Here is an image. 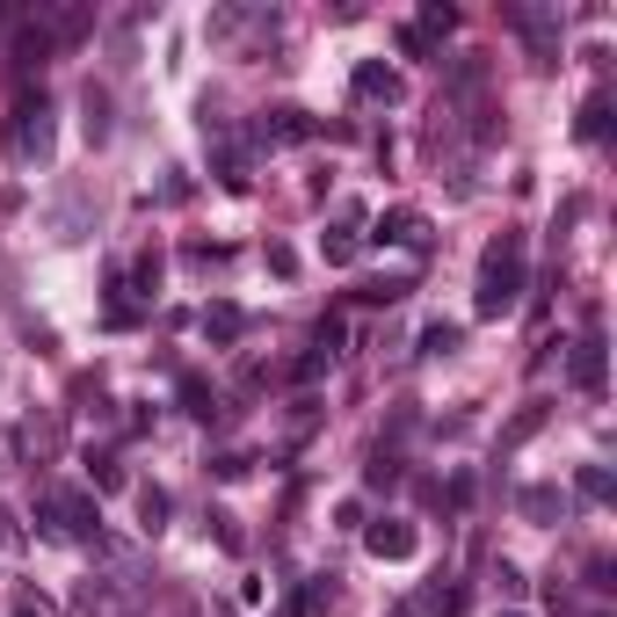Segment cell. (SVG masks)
Listing matches in <instances>:
<instances>
[{"instance_id":"cell-1","label":"cell","mask_w":617,"mask_h":617,"mask_svg":"<svg viewBox=\"0 0 617 617\" xmlns=\"http://www.w3.org/2000/svg\"><path fill=\"white\" fill-rule=\"evenodd\" d=\"M516 298H524V232H501V240H487V255H479L472 312L479 320H501V312H516Z\"/></svg>"},{"instance_id":"cell-2","label":"cell","mask_w":617,"mask_h":617,"mask_svg":"<svg viewBox=\"0 0 617 617\" xmlns=\"http://www.w3.org/2000/svg\"><path fill=\"white\" fill-rule=\"evenodd\" d=\"M51 146H59V139H51V102H44V94H22L16 117H8V153H16L22 168H44Z\"/></svg>"},{"instance_id":"cell-3","label":"cell","mask_w":617,"mask_h":617,"mask_svg":"<svg viewBox=\"0 0 617 617\" xmlns=\"http://www.w3.org/2000/svg\"><path fill=\"white\" fill-rule=\"evenodd\" d=\"M370 240H378V247H415V255H421V247H429V218H421V211H386Z\"/></svg>"},{"instance_id":"cell-4","label":"cell","mask_w":617,"mask_h":617,"mask_svg":"<svg viewBox=\"0 0 617 617\" xmlns=\"http://www.w3.org/2000/svg\"><path fill=\"white\" fill-rule=\"evenodd\" d=\"M364 545H370L378 559H407V553H415V524H400V516H378V524L364 530Z\"/></svg>"},{"instance_id":"cell-5","label":"cell","mask_w":617,"mask_h":617,"mask_svg":"<svg viewBox=\"0 0 617 617\" xmlns=\"http://www.w3.org/2000/svg\"><path fill=\"white\" fill-rule=\"evenodd\" d=\"M567 378H574L581 392H603V335H596V327H588V335H581V349L567 356Z\"/></svg>"},{"instance_id":"cell-6","label":"cell","mask_w":617,"mask_h":617,"mask_svg":"<svg viewBox=\"0 0 617 617\" xmlns=\"http://www.w3.org/2000/svg\"><path fill=\"white\" fill-rule=\"evenodd\" d=\"M320 123L306 117V109H269L262 117V146H298V139H312Z\"/></svg>"},{"instance_id":"cell-7","label":"cell","mask_w":617,"mask_h":617,"mask_svg":"<svg viewBox=\"0 0 617 617\" xmlns=\"http://www.w3.org/2000/svg\"><path fill=\"white\" fill-rule=\"evenodd\" d=\"M356 94H364V102H400V73L378 66V59H364L356 66Z\"/></svg>"},{"instance_id":"cell-8","label":"cell","mask_w":617,"mask_h":617,"mask_svg":"<svg viewBox=\"0 0 617 617\" xmlns=\"http://www.w3.org/2000/svg\"><path fill=\"white\" fill-rule=\"evenodd\" d=\"M203 335H211L218 349H226V341H240V335H247V312H240V306H203Z\"/></svg>"},{"instance_id":"cell-9","label":"cell","mask_w":617,"mask_h":617,"mask_svg":"<svg viewBox=\"0 0 617 617\" xmlns=\"http://www.w3.org/2000/svg\"><path fill=\"white\" fill-rule=\"evenodd\" d=\"M545 415H553V407H545V400H530V407H524V415H516V421H509V429H501V450H516V444H530V436H538V429H545Z\"/></svg>"},{"instance_id":"cell-10","label":"cell","mask_w":617,"mask_h":617,"mask_svg":"<svg viewBox=\"0 0 617 617\" xmlns=\"http://www.w3.org/2000/svg\"><path fill=\"white\" fill-rule=\"evenodd\" d=\"M524 516H530V524H553V516H567L559 487H524Z\"/></svg>"},{"instance_id":"cell-11","label":"cell","mask_w":617,"mask_h":617,"mask_svg":"<svg viewBox=\"0 0 617 617\" xmlns=\"http://www.w3.org/2000/svg\"><path fill=\"white\" fill-rule=\"evenodd\" d=\"M44 59H51L44 22H22V37H16V66H44Z\"/></svg>"},{"instance_id":"cell-12","label":"cell","mask_w":617,"mask_h":617,"mask_svg":"<svg viewBox=\"0 0 617 617\" xmlns=\"http://www.w3.org/2000/svg\"><path fill=\"white\" fill-rule=\"evenodd\" d=\"M581 139H588V146L610 139V94H588V109H581Z\"/></svg>"},{"instance_id":"cell-13","label":"cell","mask_w":617,"mask_h":617,"mask_svg":"<svg viewBox=\"0 0 617 617\" xmlns=\"http://www.w3.org/2000/svg\"><path fill=\"white\" fill-rule=\"evenodd\" d=\"M465 341V327H450V320H429L421 327V356H450Z\"/></svg>"},{"instance_id":"cell-14","label":"cell","mask_w":617,"mask_h":617,"mask_svg":"<svg viewBox=\"0 0 617 617\" xmlns=\"http://www.w3.org/2000/svg\"><path fill=\"white\" fill-rule=\"evenodd\" d=\"M80 109H88V146H102L109 139V94L88 88V94H80Z\"/></svg>"},{"instance_id":"cell-15","label":"cell","mask_w":617,"mask_h":617,"mask_svg":"<svg viewBox=\"0 0 617 617\" xmlns=\"http://www.w3.org/2000/svg\"><path fill=\"white\" fill-rule=\"evenodd\" d=\"M450 30H458V8L429 0V8H421V22H415V37H450Z\"/></svg>"},{"instance_id":"cell-16","label":"cell","mask_w":617,"mask_h":617,"mask_svg":"<svg viewBox=\"0 0 617 617\" xmlns=\"http://www.w3.org/2000/svg\"><path fill=\"white\" fill-rule=\"evenodd\" d=\"M218 182H226V189H247V182H255V175H247V153H240V146H218Z\"/></svg>"},{"instance_id":"cell-17","label":"cell","mask_w":617,"mask_h":617,"mask_svg":"<svg viewBox=\"0 0 617 617\" xmlns=\"http://www.w3.org/2000/svg\"><path fill=\"white\" fill-rule=\"evenodd\" d=\"M356 298H364V306H400V298H407V277H378V283H364Z\"/></svg>"},{"instance_id":"cell-18","label":"cell","mask_w":617,"mask_h":617,"mask_svg":"<svg viewBox=\"0 0 617 617\" xmlns=\"http://www.w3.org/2000/svg\"><path fill=\"white\" fill-rule=\"evenodd\" d=\"M421 610H429V617H458V610H465V588L436 581V588H429V603H421Z\"/></svg>"},{"instance_id":"cell-19","label":"cell","mask_w":617,"mask_h":617,"mask_svg":"<svg viewBox=\"0 0 617 617\" xmlns=\"http://www.w3.org/2000/svg\"><path fill=\"white\" fill-rule=\"evenodd\" d=\"M131 283H139V291H146V298H153V291H160V247H146L139 262H131Z\"/></svg>"},{"instance_id":"cell-20","label":"cell","mask_w":617,"mask_h":617,"mask_svg":"<svg viewBox=\"0 0 617 617\" xmlns=\"http://www.w3.org/2000/svg\"><path fill=\"white\" fill-rule=\"evenodd\" d=\"M320 603H335V581H306V588H298V603H291V617H312Z\"/></svg>"},{"instance_id":"cell-21","label":"cell","mask_w":617,"mask_h":617,"mask_svg":"<svg viewBox=\"0 0 617 617\" xmlns=\"http://www.w3.org/2000/svg\"><path fill=\"white\" fill-rule=\"evenodd\" d=\"M364 479H370V487H392V479H400V458H392V450H370Z\"/></svg>"},{"instance_id":"cell-22","label":"cell","mask_w":617,"mask_h":617,"mask_svg":"<svg viewBox=\"0 0 617 617\" xmlns=\"http://www.w3.org/2000/svg\"><path fill=\"white\" fill-rule=\"evenodd\" d=\"M574 487H581V501H610V472H603V465H581Z\"/></svg>"},{"instance_id":"cell-23","label":"cell","mask_w":617,"mask_h":617,"mask_svg":"<svg viewBox=\"0 0 617 617\" xmlns=\"http://www.w3.org/2000/svg\"><path fill=\"white\" fill-rule=\"evenodd\" d=\"M139 516H146V530H160V524H168V494H160V487H139Z\"/></svg>"},{"instance_id":"cell-24","label":"cell","mask_w":617,"mask_h":617,"mask_svg":"<svg viewBox=\"0 0 617 617\" xmlns=\"http://www.w3.org/2000/svg\"><path fill=\"white\" fill-rule=\"evenodd\" d=\"M182 407L189 415H211V386H203V378H182Z\"/></svg>"},{"instance_id":"cell-25","label":"cell","mask_w":617,"mask_h":617,"mask_svg":"<svg viewBox=\"0 0 617 617\" xmlns=\"http://www.w3.org/2000/svg\"><path fill=\"white\" fill-rule=\"evenodd\" d=\"M327 262H356V232H327Z\"/></svg>"},{"instance_id":"cell-26","label":"cell","mask_w":617,"mask_h":617,"mask_svg":"<svg viewBox=\"0 0 617 617\" xmlns=\"http://www.w3.org/2000/svg\"><path fill=\"white\" fill-rule=\"evenodd\" d=\"M16 617H37V603H16Z\"/></svg>"},{"instance_id":"cell-27","label":"cell","mask_w":617,"mask_h":617,"mask_svg":"<svg viewBox=\"0 0 617 617\" xmlns=\"http://www.w3.org/2000/svg\"><path fill=\"white\" fill-rule=\"evenodd\" d=\"M509 617H524V610H509Z\"/></svg>"}]
</instances>
